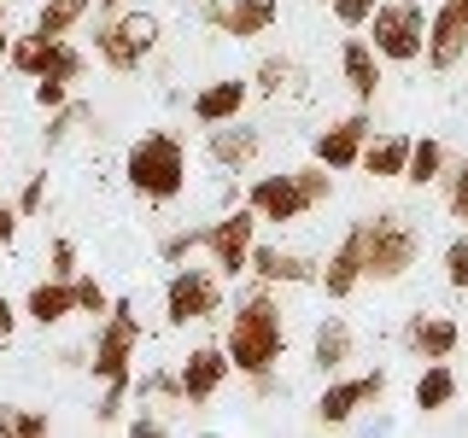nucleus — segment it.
Returning a JSON list of instances; mask_svg holds the SVG:
<instances>
[{
	"instance_id": "1",
	"label": "nucleus",
	"mask_w": 468,
	"mask_h": 438,
	"mask_svg": "<svg viewBox=\"0 0 468 438\" xmlns=\"http://www.w3.org/2000/svg\"><path fill=\"white\" fill-rule=\"evenodd\" d=\"M223 350H229V362H234V374H270V369H282V350H287V321L282 310H275V298H270V287L258 281V292L234 310L229 321V333H223Z\"/></svg>"
},
{
	"instance_id": "2",
	"label": "nucleus",
	"mask_w": 468,
	"mask_h": 438,
	"mask_svg": "<svg viewBox=\"0 0 468 438\" xmlns=\"http://www.w3.org/2000/svg\"><path fill=\"white\" fill-rule=\"evenodd\" d=\"M123 175H129V187L153 204L182 199L187 193V141L170 135V129H146V135L129 146Z\"/></svg>"
},
{
	"instance_id": "3",
	"label": "nucleus",
	"mask_w": 468,
	"mask_h": 438,
	"mask_svg": "<svg viewBox=\"0 0 468 438\" xmlns=\"http://www.w3.org/2000/svg\"><path fill=\"white\" fill-rule=\"evenodd\" d=\"M357 223H363V281H375V287L404 281L421 257V228L404 211H392V204L357 216Z\"/></svg>"
},
{
	"instance_id": "4",
	"label": "nucleus",
	"mask_w": 468,
	"mask_h": 438,
	"mask_svg": "<svg viewBox=\"0 0 468 438\" xmlns=\"http://www.w3.org/2000/svg\"><path fill=\"white\" fill-rule=\"evenodd\" d=\"M158 41H165V24L153 12L129 6V12H117V18H106L94 29V58L106 70H117V77H129V70H141L158 53Z\"/></svg>"
},
{
	"instance_id": "5",
	"label": "nucleus",
	"mask_w": 468,
	"mask_h": 438,
	"mask_svg": "<svg viewBox=\"0 0 468 438\" xmlns=\"http://www.w3.org/2000/svg\"><path fill=\"white\" fill-rule=\"evenodd\" d=\"M135 357H141V316L129 298H112V310L100 316V339L88 350V374L106 380H135Z\"/></svg>"
},
{
	"instance_id": "6",
	"label": "nucleus",
	"mask_w": 468,
	"mask_h": 438,
	"mask_svg": "<svg viewBox=\"0 0 468 438\" xmlns=\"http://www.w3.org/2000/svg\"><path fill=\"white\" fill-rule=\"evenodd\" d=\"M369 29V47L380 53V65H416L428 53V12L416 0H380Z\"/></svg>"
},
{
	"instance_id": "7",
	"label": "nucleus",
	"mask_w": 468,
	"mask_h": 438,
	"mask_svg": "<svg viewBox=\"0 0 468 438\" xmlns=\"http://www.w3.org/2000/svg\"><path fill=\"white\" fill-rule=\"evenodd\" d=\"M6 65L18 70V77H65V82H77L88 77V53L77 47L70 36H41V29H24V36H12V47H6Z\"/></svg>"
},
{
	"instance_id": "8",
	"label": "nucleus",
	"mask_w": 468,
	"mask_h": 438,
	"mask_svg": "<svg viewBox=\"0 0 468 438\" xmlns=\"http://www.w3.org/2000/svg\"><path fill=\"white\" fill-rule=\"evenodd\" d=\"M217 310H223V275L211 269H176L170 287H165V321L170 328H187V321H211Z\"/></svg>"
},
{
	"instance_id": "9",
	"label": "nucleus",
	"mask_w": 468,
	"mask_h": 438,
	"mask_svg": "<svg viewBox=\"0 0 468 438\" xmlns=\"http://www.w3.org/2000/svg\"><path fill=\"white\" fill-rule=\"evenodd\" d=\"M252 245H258V211L252 204H234L229 216H217L205 228V252H211L217 275H229V281L252 269Z\"/></svg>"
},
{
	"instance_id": "10",
	"label": "nucleus",
	"mask_w": 468,
	"mask_h": 438,
	"mask_svg": "<svg viewBox=\"0 0 468 438\" xmlns=\"http://www.w3.org/2000/svg\"><path fill=\"white\" fill-rule=\"evenodd\" d=\"M380 398H387V369L351 374V380L328 374V386H322V398H316V427H351V421H357L369 403H380Z\"/></svg>"
},
{
	"instance_id": "11",
	"label": "nucleus",
	"mask_w": 468,
	"mask_h": 438,
	"mask_svg": "<svg viewBox=\"0 0 468 438\" xmlns=\"http://www.w3.org/2000/svg\"><path fill=\"white\" fill-rule=\"evenodd\" d=\"M246 204L258 211V223H275V228H287V223H299V216H311V199H304V187H299V175L282 170V175H258L252 187H246Z\"/></svg>"
},
{
	"instance_id": "12",
	"label": "nucleus",
	"mask_w": 468,
	"mask_h": 438,
	"mask_svg": "<svg viewBox=\"0 0 468 438\" xmlns=\"http://www.w3.org/2000/svg\"><path fill=\"white\" fill-rule=\"evenodd\" d=\"M428 58L433 70H451L468 58V0H439L428 12Z\"/></svg>"
},
{
	"instance_id": "13",
	"label": "nucleus",
	"mask_w": 468,
	"mask_h": 438,
	"mask_svg": "<svg viewBox=\"0 0 468 438\" xmlns=\"http://www.w3.org/2000/svg\"><path fill=\"white\" fill-rule=\"evenodd\" d=\"M199 18L211 29H223V36H234V41H252V36H263V29H275L282 0H205Z\"/></svg>"
},
{
	"instance_id": "14",
	"label": "nucleus",
	"mask_w": 468,
	"mask_h": 438,
	"mask_svg": "<svg viewBox=\"0 0 468 438\" xmlns=\"http://www.w3.org/2000/svg\"><path fill=\"white\" fill-rule=\"evenodd\" d=\"M229 374H234V362H229V350L223 345H194L187 350V362H182V403L187 409H205L217 398V391L229 386Z\"/></svg>"
},
{
	"instance_id": "15",
	"label": "nucleus",
	"mask_w": 468,
	"mask_h": 438,
	"mask_svg": "<svg viewBox=\"0 0 468 438\" xmlns=\"http://www.w3.org/2000/svg\"><path fill=\"white\" fill-rule=\"evenodd\" d=\"M375 135V123H369V111H351L340 117V123H328L316 135V164H328V170H357V158H363V146H369Z\"/></svg>"
},
{
	"instance_id": "16",
	"label": "nucleus",
	"mask_w": 468,
	"mask_h": 438,
	"mask_svg": "<svg viewBox=\"0 0 468 438\" xmlns=\"http://www.w3.org/2000/svg\"><path fill=\"white\" fill-rule=\"evenodd\" d=\"M258 152H263L258 123H240V117H229V123H211V135H205V158H211L217 170H252Z\"/></svg>"
},
{
	"instance_id": "17",
	"label": "nucleus",
	"mask_w": 468,
	"mask_h": 438,
	"mask_svg": "<svg viewBox=\"0 0 468 438\" xmlns=\"http://www.w3.org/2000/svg\"><path fill=\"white\" fill-rule=\"evenodd\" d=\"M316 287L328 292V298H351V292L363 287V223H351V228H346V240L334 245V257H328V263H322Z\"/></svg>"
},
{
	"instance_id": "18",
	"label": "nucleus",
	"mask_w": 468,
	"mask_h": 438,
	"mask_svg": "<svg viewBox=\"0 0 468 438\" xmlns=\"http://www.w3.org/2000/svg\"><path fill=\"white\" fill-rule=\"evenodd\" d=\"M457 345H463V328L451 316H410L404 321V350H410V357H421V362L457 357Z\"/></svg>"
},
{
	"instance_id": "19",
	"label": "nucleus",
	"mask_w": 468,
	"mask_h": 438,
	"mask_svg": "<svg viewBox=\"0 0 468 438\" xmlns=\"http://www.w3.org/2000/svg\"><path fill=\"white\" fill-rule=\"evenodd\" d=\"M252 275L263 287H316V263L311 257H299V252H282V245H252Z\"/></svg>"
},
{
	"instance_id": "20",
	"label": "nucleus",
	"mask_w": 468,
	"mask_h": 438,
	"mask_svg": "<svg viewBox=\"0 0 468 438\" xmlns=\"http://www.w3.org/2000/svg\"><path fill=\"white\" fill-rule=\"evenodd\" d=\"M340 70H346V88H351V99H357V106H369V99L380 94V53L369 47V36H346Z\"/></svg>"
},
{
	"instance_id": "21",
	"label": "nucleus",
	"mask_w": 468,
	"mask_h": 438,
	"mask_svg": "<svg viewBox=\"0 0 468 438\" xmlns=\"http://www.w3.org/2000/svg\"><path fill=\"white\" fill-rule=\"evenodd\" d=\"M351 357H357V333H351V321L346 316H322L316 333H311V362L322 374H340Z\"/></svg>"
},
{
	"instance_id": "22",
	"label": "nucleus",
	"mask_w": 468,
	"mask_h": 438,
	"mask_svg": "<svg viewBox=\"0 0 468 438\" xmlns=\"http://www.w3.org/2000/svg\"><path fill=\"white\" fill-rule=\"evenodd\" d=\"M246 99H252V88H246L240 77H217V82H205L199 94H194V123H229V117H240L246 111Z\"/></svg>"
},
{
	"instance_id": "23",
	"label": "nucleus",
	"mask_w": 468,
	"mask_h": 438,
	"mask_svg": "<svg viewBox=\"0 0 468 438\" xmlns=\"http://www.w3.org/2000/svg\"><path fill=\"white\" fill-rule=\"evenodd\" d=\"M457 398H463V380H457V369H451V357L445 362H428V369L416 374V391H410L416 415H445Z\"/></svg>"
},
{
	"instance_id": "24",
	"label": "nucleus",
	"mask_w": 468,
	"mask_h": 438,
	"mask_svg": "<svg viewBox=\"0 0 468 438\" xmlns=\"http://www.w3.org/2000/svg\"><path fill=\"white\" fill-rule=\"evenodd\" d=\"M24 316L36 321V328H58L65 316H77V292H70V281H36L29 287V298H24Z\"/></svg>"
},
{
	"instance_id": "25",
	"label": "nucleus",
	"mask_w": 468,
	"mask_h": 438,
	"mask_svg": "<svg viewBox=\"0 0 468 438\" xmlns=\"http://www.w3.org/2000/svg\"><path fill=\"white\" fill-rule=\"evenodd\" d=\"M410 164V135H369V146H363L357 170L375 175V182H399Z\"/></svg>"
},
{
	"instance_id": "26",
	"label": "nucleus",
	"mask_w": 468,
	"mask_h": 438,
	"mask_svg": "<svg viewBox=\"0 0 468 438\" xmlns=\"http://www.w3.org/2000/svg\"><path fill=\"white\" fill-rule=\"evenodd\" d=\"M404 182H410V187H433V182H445V146H439L433 135L410 141V164H404Z\"/></svg>"
},
{
	"instance_id": "27",
	"label": "nucleus",
	"mask_w": 468,
	"mask_h": 438,
	"mask_svg": "<svg viewBox=\"0 0 468 438\" xmlns=\"http://www.w3.org/2000/svg\"><path fill=\"white\" fill-rule=\"evenodd\" d=\"M88 12H94V0H41V12H36V29L41 36H70Z\"/></svg>"
},
{
	"instance_id": "28",
	"label": "nucleus",
	"mask_w": 468,
	"mask_h": 438,
	"mask_svg": "<svg viewBox=\"0 0 468 438\" xmlns=\"http://www.w3.org/2000/svg\"><path fill=\"white\" fill-rule=\"evenodd\" d=\"M88 117H94V106H82V99H65L53 117H48V129H41V141H48V152L53 146H65L77 129H88Z\"/></svg>"
},
{
	"instance_id": "29",
	"label": "nucleus",
	"mask_w": 468,
	"mask_h": 438,
	"mask_svg": "<svg viewBox=\"0 0 468 438\" xmlns=\"http://www.w3.org/2000/svg\"><path fill=\"white\" fill-rule=\"evenodd\" d=\"M70 292H77V316H88V321H100L112 310V292L94 281V275H77V281H70Z\"/></svg>"
},
{
	"instance_id": "30",
	"label": "nucleus",
	"mask_w": 468,
	"mask_h": 438,
	"mask_svg": "<svg viewBox=\"0 0 468 438\" xmlns=\"http://www.w3.org/2000/svg\"><path fill=\"white\" fill-rule=\"evenodd\" d=\"M48 269H53V281H77V275H82V263H77V245H70L65 234H58V240L48 245Z\"/></svg>"
},
{
	"instance_id": "31",
	"label": "nucleus",
	"mask_w": 468,
	"mask_h": 438,
	"mask_svg": "<svg viewBox=\"0 0 468 438\" xmlns=\"http://www.w3.org/2000/svg\"><path fill=\"white\" fill-rule=\"evenodd\" d=\"M287 77H292V58H287V53H270V58L258 65V94H282Z\"/></svg>"
},
{
	"instance_id": "32",
	"label": "nucleus",
	"mask_w": 468,
	"mask_h": 438,
	"mask_svg": "<svg viewBox=\"0 0 468 438\" xmlns=\"http://www.w3.org/2000/svg\"><path fill=\"white\" fill-rule=\"evenodd\" d=\"M445 281L457 287V292H468V228L445 245Z\"/></svg>"
},
{
	"instance_id": "33",
	"label": "nucleus",
	"mask_w": 468,
	"mask_h": 438,
	"mask_svg": "<svg viewBox=\"0 0 468 438\" xmlns=\"http://www.w3.org/2000/svg\"><path fill=\"white\" fill-rule=\"evenodd\" d=\"M194 252H205V228H182V234H170V240L158 245V257H165V263H182V257H194Z\"/></svg>"
},
{
	"instance_id": "34",
	"label": "nucleus",
	"mask_w": 468,
	"mask_h": 438,
	"mask_svg": "<svg viewBox=\"0 0 468 438\" xmlns=\"http://www.w3.org/2000/svg\"><path fill=\"white\" fill-rule=\"evenodd\" d=\"M328 6H334V18H340V29H363L375 18L380 0H328Z\"/></svg>"
},
{
	"instance_id": "35",
	"label": "nucleus",
	"mask_w": 468,
	"mask_h": 438,
	"mask_svg": "<svg viewBox=\"0 0 468 438\" xmlns=\"http://www.w3.org/2000/svg\"><path fill=\"white\" fill-rule=\"evenodd\" d=\"M445 199H451V216H457V223L468 228V158L457 170H451V182H445Z\"/></svg>"
},
{
	"instance_id": "36",
	"label": "nucleus",
	"mask_w": 468,
	"mask_h": 438,
	"mask_svg": "<svg viewBox=\"0 0 468 438\" xmlns=\"http://www.w3.org/2000/svg\"><path fill=\"white\" fill-rule=\"evenodd\" d=\"M65 99H70V82L65 77H36V106L41 111H58Z\"/></svg>"
},
{
	"instance_id": "37",
	"label": "nucleus",
	"mask_w": 468,
	"mask_h": 438,
	"mask_svg": "<svg viewBox=\"0 0 468 438\" xmlns=\"http://www.w3.org/2000/svg\"><path fill=\"white\" fill-rule=\"evenodd\" d=\"M41 204H48V170H36L24 182V193H18V216H36Z\"/></svg>"
},
{
	"instance_id": "38",
	"label": "nucleus",
	"mask_w": 468,
	"mask_h": 438,
	"mask_svg": "<svg viewBox=\"0 0 468 438\" xmlns=\"http://www.w3.org/2000/svg\"><path fill=\"white\" fill-rule=\"evenodd\" d=\"M48 427H53V421L41 415V409H18V415H12V433H24V438H41Z\"/></svg>"
},
{
	"instance_id": "39",
	"label": "nucleus",
	"mask_w": 468,
	"mask_h": 438,
	"mask_svg": "<svg viewBox=\"0 0 468 438\" xmlns=\"http://www.w3.org/2000/svg\"><path fill=\"white\" fill-rule=\"evenodd\" d=\"M18 223H24V216H18V204H6V199H0V245H12Z\"/></svg>"
},
{
	"instance_id": "40",
	"label": "nucleus",
	"mask_w": 468,
	"mask_h": 438,
	"mask_svg": "<svg viewBox=\"0 0 468 438\" xmlns=\"http://www.w3.org/2000/svg\"><path fill=\"white\" fill-rule=\"evenodd\" d=\"M12 328H18V304L0 292V339H12Z\"/></svg>"
},
{
	"instance_id": "41",
	"label": "nucleus",
	"mask_w": 468,
	"mask_h": 438,
	"mask_svg": "<svg viewBox=\"0 0 468 438\" xmlns=\"http://www.w3.org/2000/svg\"><path fill=\"white\" fill-rule=\"evenodd\" d=\"M117 12H129V0H94V18H100V24L117 18Z\"/></svg>"
},
{
	"instance_id": "42",
	"label": "nucleus",
	"mask_w": 468,
	"mask_h": 438,
	"mask_svg": "<svg viewBox=\"0 0 468 438\" xmlns=\"http://www.w3.org/2000/svg\"><path fill=\"white\" fill-rule=\"evenodd\" d=\"M12 415H18V409H6V403H0V433H12Z\"/></svg>"
},
{
	"instance_id": "43",
	"label": "nucleus",
	"mask_w": 468,
	"mask_h": 438,
	"mask_svg": "<svg viewBox=\"0 0 468 438\" xmlns=\"http://www.w3.org/2000/svg\"><path fill=\"white\" fill-rule=\"evenodd\" d=\"M12 47V36H6V24H0V53H6Z\"/></svg>"
},
{
	"instance_id": "44",
	"label": "nucleus",
	"mask_w": 468,
	"mask_h": 438,
	"mask_svg": "<svg viewBox=\"0 0 468 438\" xmlns=\"http://www.w3.org/2000/svg\"><path fill=\"white\" fill-rule=\"evenodd\" d=\"M0 24H6V0H0Z\"/></svg>"
},
{
	"instance_id": "45",
	"label": "nucleus",
	"mask_w": 468,
	"mask_h": 438,
	"mask_svg": "<svg viewBox=\"0 0 468 438\" xmlns=\"http://www.w3.org/2000/svg\"><path fill=\"white\" fill-rule=\"evenodd\" d=\"M0 152H6V141H0Z\"/></svg>"
},
{
	"instance_id": "46",
	"label": "nucleus",
	"mask_w": 468,
	"mask_h": 438,
	"mask_svg": "<svg viewBox=\"0 0 468 438\" xmlns=\"http://www.w3.org/2000/svg\"><path fill=\"white\" fill-rule=\"evenodd\" d=\"M322 6H328V0H322Z\"/></svg>"
}]
</instances>
